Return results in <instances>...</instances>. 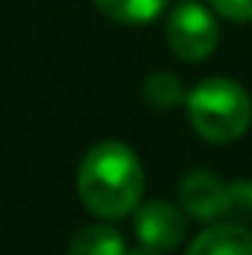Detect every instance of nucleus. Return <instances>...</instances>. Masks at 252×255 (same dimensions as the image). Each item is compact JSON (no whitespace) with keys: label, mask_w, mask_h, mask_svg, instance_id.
<instances>
[{"label":"nucleus","mask_w":252,"mask_h":255,"mask_svg":"<svg viewBox=\"0 0 252 255\" xmlns=\"http://www.w3.org/2000/svg\"><path fill=\"white\" fill-rule=\"evenodd\" d=\"M142 163L119 139L92 145L77 169V196L86 211L101 220L127 217L142 199Z\"/></svg>","instance_id":"obj_1"},{"label":"nucleus","mask_w":252,"mask_h":255,"mask_svg":"<svg viewBox=\"0 0 252 255\" xmlns=\"http://www.w3.org/2000/svg\"><path fill=\"white\" fill-rule=\"evenodd\" d=\"M187 116L202 139L226 145L247 133L252 122V101L238 80L208 77L187 95Z\"/></svg>","instance_id":"obj_2"},{"label":"nucleus","mask_w":252,"mask_h":255,"mask_svg":"<svg viewBox=\"0 0 252 255\" xmlns=\"http://www.w3.org/2000/svg\"><path fill=\"white\" fill-rule=\"evenodd\" d=\"M166 42L175 57L187 63H199L217 51L220 27L199 0H181L178 6H172L166 18Z\"/></svg>","instance_id":"obj_3"},{"label":"nucleus","mask_w":252,"mask_h":255,"mask_svg":"<svg viewBox=\"0 0 252 255\" xmlns=\"http://www.w3.org/2000/svg\"><path fill=\"white\" fill-rule=\"evenodd\" d=\"M187 235V223L181 208L169 202H148L136 211V238L139 244L157 247V250H175Z\"/></svg>","instance_id":"obj_4"},{"label":"nucleus","mask_w":252,"mask_h":255,"mask_svg":"<svg viewBox=\"0 0 252 255\" xmlns=\"http://www.w3.org/2000/svg\"><path fill=\"white\" fill-rule=\"evenodd\" d=\"M178 199H181V208L193 220H223L226 184L217 181L214 172L196 169V172L184 175V181L178 184Z\"/></svg>","instance_id":"obj_5"},{"label":"nucleus","mask_w":252,"mask_h":255,"mask_svg":"<svg viewBox=\"0 0 252 255\" xmlns=\"http://www.w3.org/2000/svg\"><path fill=\"white\" fill-rule=\"evenodd\" d=\"M187 255H252V232L244 223H217L208 226Z\"/></svg>","instance_id":"obj_6"},{"label":"nucleus","mask_w":252,"mask_h":255,"mask_svg":"<svg viewBox=\"0 0 252 255\" xmlns=\"http://www.w3.org/2000/svg\"><path fill=\"white\" fill-rule=\"evenodd\" d=\"M68 255H127V247L116 226L92 223V226H83L71 238Z\"/></svg>","instance_id":"obj_7"},{"label":"nucleus","mask_w":252,"mask_h":255,"mask_svg":"<svg viewBox=\"0 0 252 255\" xmlns=\"http://www.w3.org/2000/svg\"><path fill=\"white\" fill-rule=\"evenodd\" d=\"M101 15L119 21V24H148L154 21L169 0H92Z\"/></svg>","instance_id":"obj_8"},{"label":"nucleus","mask_w":252,"mask_h":255,"mask_svg":"<svg viewBox=\"0 0 252 255\" xmlns=\"http://www.w3.org/2000/svg\"><path fill=\"white\" fill-rule=\"evenodd\" d=\"M142 98L157 110H172V107L184 104L187 95H184V83L175 71H154L142 83Z\"/></svg>","instance_id":"obj_9"},{"label":"nucleus","mask_w":252,"mask_h":255,"mask_svg":"<svg viewBox=\"0 0 252 255\" xmlns=\"http://www.w3.org/2000/svg\"><path fill=\"white\" fill-rule=\"evenodd\" d=\"M223 217L235 223H252V181H232L226 187Z\"/></svg>","instance_id":"obj_10"},{"label":"nucleus","mask_w":252,"mask_h":255,"mask_svg":"<svg viewBox=\"0 0 252 255\" xmlns=\"http://www.w3.org/2000/svg\"><path fill=\"white\" fill-rule=\"evenodd\" d=\"M208 3L232 21H252V0H208Z\"/></svg>","instance_id":"obj_11"},{"label":"nucleus","mask_w":252,"mask_h":255,"mask_svg":"<svg viewBox=\"0 0 252 255\" xmlns=\"http://www.w3.org/2000/svg\"><path fill=\"white\" fill-rule=\"evenodd\" d=\"M127 255H166V250H157V247H148V244H139L133 247Z\"/></svg>","instance_id":"obj_12"}]
</instances>
